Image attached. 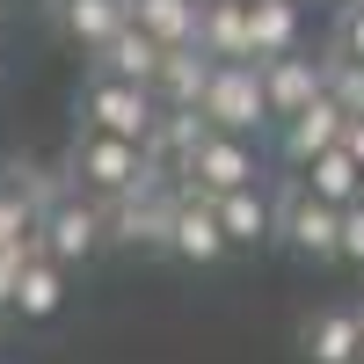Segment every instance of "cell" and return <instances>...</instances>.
<instances>
[{
    "label": "cell",
    "mask_w": 364,
    "mask_h": 364,
    "mask_svg": "<svg viewBox=\"0 0 364 364\" xmlns=\"http://www.w3.org/2000/svg\"><path fill=\"white\" fill-rule=\"evenodd\" d=\"M66 175H73L80 197L124 204L132 190L154 182V161H146V146H132V139H109V132H87V124H80L73 146H66Z\"/></svg>",
    "instance_id": "1"
},
{
    "label": "cell",
    "mask_w": 364,
    "mask_h": 364,
    "mask_svg": "<svg viewBox=\"0 0 364 364\" xmlns=\"http://www.w3.org/2000/svg\"><path fill=\"white\" fill-rule=\"evenodd\" d=\"M22 262H29V240L0 248V314H15V284H22Z\"/></svg>",
    "instance_id": "25"
},
{
    "label": "cell",
    "mask_w": 364,
    "mask_h": 364,
    "mask_svg": "<svg viewBox=\"0 0 364 364\" xmlns=\"http://www.w3.org/2000/svg\"><path fill=\"white\" fill-rule=\"evenodd\" d=\"M204 117L197 109H161V124H154V139H146V161H154V175H168V182H182V168H190V154L204 146Z\"/></svg>",
    "instance_id": "14"
},
{
    "label": "cell",
    "mask_w": 364,
    "mask_h": 364,
    "mask_svg": "<svg viewBox=\"0 0 364 364\" xmlns=\"http://www.w3.org/2000/svg\"><path fill=\"white\" fill-rule=\"evenodd\" d=\"M109 240V204H95V197H80V190H66L44 219H37V255H51L58 269H73V262H87Z\"/></svg>",
    "instance_id": "5"
},
{
    "label": "cell",
    "mask_w": 364,
    "mask_h": 364,
    "mask_svg": "<svg viewBox=\"0 0 364 364\" xmlns=\"http://www.w3.org/2000/svg\"><path fill=\"white\" fill-rule=\"evenodd\" d=\"M321 73H328V102H336L343 117H364V66H350V58H328V51H321Z\"/></svg>",
    "instance_id": "22"
},
{
    "label": "cell",
    "mask_w": 364,
    "mask_h": 364,
    "mask_svg": "<svg viewBox=\"0 0 364 364\" xmlns=\"http://www.w3.org/2000/svg\"><path fill=\"white\" fill-rule=\"evenodd\" d=\"M314 364H364V306H328L299 328Z\"/></svg>",
    "instance_id": "11"
},
{
    "label": "cell",
    "mask_w": 364,
    "mask_h": 364,
    "mask_svg": "<svg viewBox=\"0 0 364 364\" xmlns=\"http://www.w3.org/2000/svg\"><path fill=\"white\" fill-rule=\"evenodd\" d=\"M197 117L211 132H233V139H255L269 124V95H262V66H211V87Z\"/></svg>",
    "instance_id": "6"
},
{
    "label": "cell",
    "mask_w": 364,
    "mask_h": 364,
    "mask_svg": "<svg viewBox=\"0 0 364 364\" xmlns=\"http://www.w3.org/2000/svg\"><path fill=\"white\" fill-rule=\"evenodd\" d=\"M204 87H211V58H204L197 44H182V51L161 58L154 102H161V109H197V102H204Z\"/></svg>",
    "instance_id": "17"
},
{
    "label": "cell",
    "mask_w": 364,
    "mask_h": 364,
    "mask_svg": "<svg viewBox=\"0 0 364 364\" xmlns=\"http://www.w3.org/2000/svg\"><path fill=\"white\" fill-rule=\"evenodd\" d=\"M277 240L299 262H343V211L321 204L306 182H284L277 190Z\"/></svg>",
    "instance_id": "3"
},
{
    "label": "cell",
    "mask_w": 364,
    "mask_h": 364,
    "mask_svg": "<svg viewBox=\"0 0 364 364\" xmlns=\"http://www.w3.org/2000/svg\"><path fill=\"white\" fill-rule=\"evenodd\" d=\"M343 154L364 168V117H350V132H343Z\"/></svg>",
    "instance_id": "27"
},
{
    "label": "cell",
    "mask_w": 364,
    "mask_h": 364,
    "mask_svg": "<svg viewBox=\"0 0 364 364\" xmlns=\"http://www.w3.org/2000/svg\"><path fill=\"white\" fill-rule=\"evenodd\" d=\"M197 51L211 58V66H255L248 0H204V15H197Z\"/></svg>",
    "instance_id": "10"
},
{
    "label": "cell",
    "mask_w": 364,
    "mask_h": 364,
    "mask_svg": "<svg viewBox=\"0 0 364 364\" xmlns=\"http://www.w3.org/2000/svg\"><path fill=\"white\" fill-rule=\"evenodd\" d=\"M343 132H350V117L321 95L306 117H291V124L277 132V146H284V161H291V168H314L321 154H336V146H343Z\"/></svg>",
    "instance_id": "12"
},
{
    "label": "cell",
    "mask_w": 364,
    "mask_h": 364,
    "mask_svg": "<svg viewBox=\"0 0 364 364\" xmlns=\"http://www.w3.org/2000/svg\"><path fill=\"white\" fill-rule=\"evenodd\" d=\"M299 182H306V190L321 197V204H336V211H350V204H364V168L343 154V146H336V154H321L314 168H299Z\"/></svg>",
    "instance_id": "21"
},
{
    "label": "cell",
    "mask_w": 364,
    "mask_h": 364,
    "mask_svg": "<svg viewBox=\"0 0 364 364\" xmlns=\"http://www.w3.org/2000/svg\"><path fill=\"white\" fill-rule=\"evenodd\" d=\"M29 233H37V211H29V197L0 182V248H15V240H29Z\"/></svg>",
    "instance_id": "23"
},
{
    "label": "cell",
    "mask_w": 364,
    "mask_h": 364,
    "mask_svg": "<svg viewBox=\"0 0 364 364\" xmlns=\"http://www.w3.org/2000/svg\"><path fill=\"white\" fill-rule=\"evenodd\" d=\"M219 226H226L233 248H262V240H277V197H269V190L219 197Z\"/></svg>",
    "instance_id": "20"
},
{
    "label": "cell",
    "mask_w": 364,
    "mask_h": 364,
    "mask_svg": "<svg viewBox=\"0 0 364 364\" xmlns=\"http://www.w3.org/2000/svg\"><path fill=\"white\" fill-rule=\"evenodd\" d=\"M175 204H182V182L154 175V182H146V190H132L124 204H109V240H124V248H168Z\"/></svg>",
    "instance_id": "7"
},
{
    "label": "cell",
    "mask_w": 364,
    "mask_h": 364,
    "mask_svg": "<svg viewBox=\"0 0 364 364\" xmlns=\"http://www.w3.org/2000/svg\"><path fill=\"white\" fill-rule=\"evenodd\" d=\"M343 8H364V0H343Z\"/></svg>",
    "instance_id": "28"
},
{
    "label": "cell",
    "mask_w": 364,
    "mask_h": 364,
    "mask_svg": "<svg viewBox=\"0 0 364 364\" xmlns=\"http://www.w3.org/2000/svg\"><path fill=\"white\" fill-rule=\"evenodd\" d=\"M66 306V269L51 255H37V233H29V262H22V284H15V314L22 321H51Z\"/></svg>",
    "instance_id": "18"
},
{
    "label": "cell",
    "mask_w": 364,
    "mask_h": 364,
    "mask_svg": "<svg viewBox=\"0 0 364 364\" xmlns=\"http://www.w3.org/2000/svg\"><path fill=\"white\" fill-rule=\"evenodd\" d=\"M80 124L146 146V139H154V124H161V102H154V87H132V80H102V73H87V87H80Z\"/></svg>",
    "instance_id": "4"
},
{
    "label": "cell",
    "mask_w": 364,
    "mask_h": 364,
    "mask_svg": "<svg viewBox=\"0 0 364 364\" xmlns=\"http://www.w3.org/2000/svg\"><path fill=\"white\" fill-rule=\"evenodd\" d=\"M328 58L364 66V8H343V15H336V29H328Z\"/></svg>",
    "instance_id": "24"
},
{
    "label": "cell",
    "mask_w": 364,
    "mask_h": 364,
    "mask_svg": "<svg viewBox=\"0 0 364 364\" xmlns=\"http://www.w3.org/2000/svg\"><path fill=\"white\" fill-rule=\"evenodd\" d=\"M197 15H204V0H132V29H146L161 51L197 44Z\"/></svg>",
    "instance_id": "19"
},
{
    "label": "cell",
    "mask_w": 364,
    "mask_h": 364,
    "mask_svg": "<svg viewBox=\"0 0 364 364\" xmlns=\"http://www.w3.org/2000/svg\"><path fill=\"white\" fill-rule=\"evenodd\" d=\"M161 58H168V51H161L154 37H146V29H124L117 44H102V51H95V73H102V80L154 87V80H161Z\"/></svg>",
    "instance_id": "16"
},
{
    "label": "cell",
    "mask_w": 364,
    "mask_h": 364,
    "mask_svg": "<svg viewBox=\"0 0 364 364\" xmlns=\"http://www.w3.org/2000/svg\"><path fill=\"white\" fill-rule=\"evenodd\" d=\"M226 226H219V204L197 197V190H182L175 204V233H168V255H182L190 269H211V262H226Z\"/></svg>",
    "instance_id": "9"
},
{
    "label": "cell",
    "mask_w": 364,
    "mask_h": 364,
    "mask_svg": "<svg viewBox=\"0 0 364 364\" xmlns=\"http://www.w3.org/2000/svg\"><path fill=\"white\" fill-rule=\"evenodd\" d=\"M299 0H248V44H255V66L269 58H291L299 51Z\"/></svg>",
    "instance_id": "15"
},
{
    "label": "cell",
    "mask_w": 364,
    "mask_h": 364,
    "mask_svg": "<svg viewBox=\"0 0 364 364\" xmlns=\"http://www.w3.org/2000/svg\"><path fill=\"white\" fill-rule=\"evenodd\" d=\"M58 29L80 44V51H102L132 29V0H58Z\"/></svg>",
    "instance_id": "13"
},
{
    "label": "cell",
    "mask_w": 364,
    "mask_h": 364,
    "mask_svg": "<svg viewBox=\"0 0 364 364\" xmlns=\"http://www.w3.org/2000/svg\"><path fill=\"white\" fill-rule=\"evenodd\" d=\"M343 262H350V269H364V204H350V211H343Z\"/></svg>",
    "instance_id": "26"
},
{
    "label": "cell",
    "mask_w": 364,
    "mask_h": 364,
    "mask_svg": "<svg viewBox=\"0 0 364 364\" xmlns=\"http://www.w3.org/2000/svg\"><path fill=\"white\" fill-rule=\"evenodd\" d=\"M182 190L197 197H240V190H262V146L255 139H233V132H204V146L182 168Z\"/></svg>",
    "instance_id": "2"
},
{
    "label": "cell",
    "mask_w": 364,
    "mask_h": 364,
    "mask_svg": "<svg viewBox=\"0 0 364 364\" xmlns=\"http://www.w3.org/2000/svg\"><path fill=\"white\" fill-rule=\"evenodd\" d=\"M262 95H269V124H291V117H306L321 95H328V73H321V58L306 51H291V58H269L262 66Z\"/></svg>",
    "instance_id": "8"
},
{
    "label": "cell",
    "mask_w": 364,
    "mask_h": 364,
    "mask_svg": "<svg viewBox=\"0 0 364 364\" xmlns=\"http://www.w3.org/2000/svg\"><path fill=\"white\" fill-rule=\"evenodd\" d=\"M0 15H8V0H0Z\"/></svg>",
    "instance_id": "29"
}]
</instances>
